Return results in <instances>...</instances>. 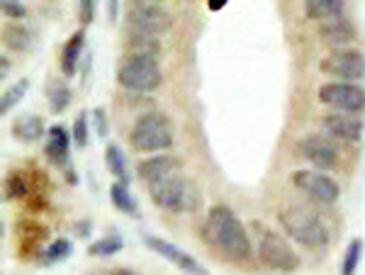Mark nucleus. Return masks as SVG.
<instances>
[{"mask_svg":"<svg viewBox=\"0 0 365 275\" xmlns=\"http://www.w3.org/2000/svg\"><path fill=\"white\" fill-rule=\"evenodd\" d=\"M29 195V180L25 173L13 171L5 178V200H20V197Z\"/></svg>","mask_w":365,"mask_h":275,"instance_id":"obj_29","label":"nucleus"},{"mask_svg":"<svg viewBox=\"0 0 365 275\" xmlns=\"http://www.w3.org/2000/svg\"><path fill=\"white\" fill-rule=\"evenodd\" d=\"M319 103L334 113H365V88L353 81H331L319 88Z\"/></svg>","mask_w":365,"mask_h":275,"instance_id":"obj_8","label":"nucleus"},{"mask_svg":"<svg viewBox=\"0 0 365 275\" xmlns=\"http://www.w3.org/2000/svg\"><path fill=\"white\" fill-rule=\"evenodd\" d=\"M322 127L329 137H334L341 144H358L363 139L365 125L358 115L351 113H329L322 117Z\"/></svg>","mask_w":365,"mask_h":275,"instance_id":"obj_13","label":"nucleus"},{"mask_svg":"<svg viewBox=\"0 0 365 275\" xmlns=\"http://www.w3.org/2000/svg\"><path fill=\"white\" fill-rule=\"evenodd\" d=\"M322 73L331 76L336 81H358L365 78V56L356 49H331L319 63Z\"/></svg>","mask_w":365,"mask_h":275,"instance_id":"obj_9","label":"nucleus"},{"mask_svg":"<svg viewBox=\"0 0 365 275\" xmlns=\"http://www.w3.org/2000/svg\"><path fill=\"white\" fill-rule=\"evenodd\" d=\"M180 168H182V161L178 159V156L166 154V151H163L161 156H149V159L139 161L137 175L144 180L146 185H149V183H154V180L166 178V175H170V173H178Z\"/></svg>","mask_w":365,"mask_h":275,"instance_id":"obj_16","label":"nucleus"},{"mask_svg":"<svg viewBox=\"0 0 365 275\" xmlns=\"http://www.w3.org/2000/svg\"><path fill=\"white\" fill-rule=\"evenodd\" d=\"M91 229H93V224H91V222H88V219L78 222V224H76V237H81V239L91 237Z\"/></svg>","mask_w":365,"mask_h":275,"instance_id":"obj_34","label":"nucleus"},{"mask_svg":"<svg viewBox=\"0 0 365 275\" xmlns=\"http://www.w3.org/2000/svg\"><path fill=\"white\" fill-rule=\"evenodd\" d=\"M113 275H137L134 271H127V268H117V271H113Z\"/></svg>","mask_w":365,"mask_h":275,"instance_id":"obj_38","label":"nucleus"},{"mask_svg":"<svg viewBox=\"0 0 365 275\" xmlns=\"http://www.w3.org/2000/svg\"><path fill=\"white\" fill-rule=\"evenodd\" d=\"M91 115H93V117H91V120H93V125H96V134H98L100 139H108V132H110L108 113H105L103 108H96Z\"/></svg>","mask_w":365,"mask_h":275,"instance_id":"obj_32","label":"nucleus"},{"mask_svg":"<svg viewBox=\"0 0 365 275\" xmlns=\"http://www.w3.org/2000/svg\"><path fill=\"white\" fill-rule=\"evenodd\" d=\"M83 49H86V29H76L61 49V73L66 76V78H73L76 71H78V63H81V58H83Z\"/></svg>","mask_w":365,"mask_h":275,"instance_id":"obj_17","label":"nucleus"},{"mask_svg":"<svg viewBox=\"0 0 365 275\" xmlns=\"http://www.w3.org/2000/svg\"><path fill=\"white\" fill-rule=\"evenodd\" d=\"M0 8H3V15L8 17V20H25V15H27V8L20 0H3Z\"/></svg>","mask_w":365,"mask_h":275,"instance_id":"obj_31","label":"nucleus"},{"mask_svg":"<svg viewBox=\"0 0 365 275\" xmlns=\"http://www.w3.org/2000/svg\"><path fill=\"white\" fill-rule=\"evenodd\" d=\"M173 27V17L161 3H137L127 10V34H144V37H161Z\"/></svg>","mask_w":365,"mask_h":275,"instance_id":"obj_7","label":"nucleus"},{"mask_svg":"<svg viewBox=\"0 0 365 275\" xmlns=\"http://www.w3.org/2000/svg\"><path fill=\"white\" fill-rule=\"evenodd\" d=\"M3 44L8 46L10 51H17V54H22V51L32 49L34 34L29 32L25 25H20V22H10V25L3 27Z\"/></svg>","mask_w":365,"mask_h":275,"instance_id":"obj_20","label":"nucleus"},{"mask_svg":"<svg viewBox=\"0 0 365 275\" xmlns=\"http://www.w3.org/2000/svg\"><path fill=\"white\" fill-rule=\"evenodd\" d=\"M256 229H258V249H256L258 261L275 273H295L299 268V256L290 247V242L280 232L270 229V227L256 224Z\"/></svg>","mask_w":365,"mask_h":275,"instance_id":"obj_6","label":"nucleus"},{"mask_svg":"<svg viewBox=\"0 0 365 275\" xmlns=\"http://www.w3.org/2000/svg\"><path fill=\"white\" fill-rule=\"evenodd\" d=\"M202 239L222 259L234 263L249 261L253 254L249 232H246L241 219L234 214V209L227 207V204H215L207 212L202 224Z\"/></svg>","mask_w":365,"mask_h":275,"instance_id":"obj_1","label":"nucleus"},{"mask_svg":"<svg viewBox=\"0 0 365 275\" xmlns=\"http://www.w3.org/2000/svg\"><path fill=\"white\" fill-rule=\"evenodd\" d=\"M117 15H120V0H108V17L115 22Z\"/></svg>","mask_w":365,"mask_h":275,"instance_id":"obj_35","label":"nucleus"},{"mask_svg":"<svg viewBox=\"0 0 365 275\" xmlns=\"http://www.w3.org/2000/svg\"><path fill=\"white\" fill-rule=\"evenodd\" d=\"M27 90H29V78H20L17 83L10 85L8 90L3 93V98H0V115H3V117L8 115L10 110H13L15 105L25 98Z\"/></svg>","mask_w":365,"mask_h":275,"instance_id":"obj_27","label":"nucleus"},{"mask_svg":"<svg viewBox=\"0 0 365 275\" xmlns=\"http://www.w3.org/2000/svg\"><path fill=\"white\" fill-rule=\"evenodd\" d=\"M292 185L319 204H336L341 197L336 180L327 175V171H317V168L314 171H295L292 173Z\"/></svg>","mask_w":365,"mask_h":275,"instance_id":"obj_10","label":"nucleus"},{"mask_svg":"<svg viewBox=\"0 0 365 275\" xmlns=\"http://www.w3.org/2000/svg\"><path fill=\"white\" fill-rule=\"evenodd\" d=\"M71 134H73V144L78 146V149H86L88 146V113H81L78 117L73 120V127H71Z\"/></svg>","mask_w":365,"mask_h":275,"instance_id":"obj_30","label":"nucleus"},{"mask_svg":"<svg viewBox=\"0 0 365 275\" xmlns=\"http://www.w3.org/2000/svg\"><path fill=\"white\" fill-rule=\"evenodd\" d=\"M149 188V197L156 207L166 209L173 214H187V212H197L202 207V195L200 188L192 183L190 178L180 173H170L166 178L154 180V183L146 185Z\"/></svg>","mask_w":365,"mask_h":275,"instance_id":"obj_2","label":"nucleus"},{"mask_svg":"<svg viewBox=\"0 0 365 275\" xmlns=\"http://www.w3.org/2000/svg\"><path fill=\"white\" fill-rule=\"evenodd\" d=\"M227 5V0H210V10H220V8H225Z\"/></svg>","mask_w":365,"mask_h":275,"instance_id":"obj_37","label":"nucleus"},{"mask_svg":"<svg viewBox=\"0 0 365 275\" xmlns=\"http://www.w3.org/2000/svg\"><path fill=\"white\" fill-rule=\"evenodd\" d=\"M8 71H10V58L8 56H0V78L8 81Z\"/></svg>","mask_w":365,"mask_h":275,"instance_id":"obj_36","label":"nucleus"},{"mask_svg":"<svg viewBox=\"0 0 365 275\" xmlns=\"http://www.w3.org/2000/svg\"><path fill=\"white\" fill-rule=\"evenodd\" d=\"M105 166H108V171L115 175V180H120V183L129 185L127 156H125V151H122L117 144H108V146H105Z\"/></svg>","mask_w":365,"mask_h":275,"instance_id":"obj_24","label":"nucleus"},{"mask_svg":"<svg viewBox=\"0 0 365 275\" xmlns=\"http://www.w3.org/2000/svg\"><path fill=\"white\" fill-rule=\"evenodd\" d=\"M44 142V156L51 166L56 168H68L71 166V142H73V134L66 127L54 125L46 132Z\"/></svg>","mask_w":365,"mask_h":275,"instance_id":"obj_15","label":"nucleus"},{"mask_svg":"<svg viewBox=\"0 0 365 275\" xmlns=\"http://www.w3.org/2000/svg\"><path fill=\"white\" fill-rule=\"evenodd\" d=\"M129 146L139 154H161L173 146V125L163 113H144L129 130Z\"/></svg>","mask_w":365,"mask_h":275,"instance_id":"obj_4","label":"nucleus"},{"mask_svg":"<svg viewBox=\"0 0 365 275\" xmlns=\"http://www.w3.org/2000/svg\"><path fill=\"white\" fill-rule=\"evenodd\" d=\"M110 202H113L115 209H120L122 214H127V217H139V202L134 200L132 190H129V185L120 183V180H115L113 185H110Z\"/></svg>","mask_w":365,"mask_h":275,"instance_id":"obj_21","label":"nucleus"},{"mask_svg":"<svg viewBox=\"0 0 365 275\" xmlns=\"http://www.w3.org/2000/svg\"><path fill=\"white\" fill-rule=\"evenodd\" d=\"M46 93V105H49V113L61 115L63 110H68L71 105V88L66 81L61 78H49L44 85Z\"/></svg>","mask_w":365,"mask_h":275,"instance_id":"obj_19","label":"nucleus"},{"mask_svg":"<svg viewBox=\"0 0 365 275\" xmlns=\"http://www.w3.org/2000/svg\"><path fill=\"white\" fill-rule=\"evenodd\" d=\"M144 247H149L156 256H161V259H166L168 263H173V266L185 275H210L207 268H205L197 259H192L187 251H182L180 247H175V244L166 242V239L154 237V234H146Z\"/></svg>","mask_w":365,"mask_h":275,"instance_id":"obj_12","label":"nucleus"},{"mask_svg":"<svg viewBox=\"0 0 365 275\" xmlns=\"http://www.w3.org/2000/svg\"><path fill=\"white\" fill-rule=\"evenodd\" d=\"M13 137L17 142H39L42 137H46L44 122L39 115H22L15 120L13 125Z\"/></svg>","mask_w":365,"mask_h":275,"instance_id":"obj_18","label":"nucleus"},{"mask_svg":"<svg viewBox=\"0 0 365 275\" xmlns=\"http://www.w3.org/2000/svg\"><path fill=\"white\" fill-rule=\"evenodd\" d=\"M144 3H161V5H163L166 0H144Z\"/></svg>","mask_w":365,"mask_h":275,"instance_id":"obj_39","label":"nucleus"},{"mask_svg":"<svg viewBox=\"0 0 365 275\" xmlns=\"http://www.w3.org/2000/svg\"><path fill=\"white\" fill-rule=\"evenodd\" d=\"M363 259V242L361 239H351V244L344 251V259H341V275H356L358 266Z\"/></svg>","mask_w":365,"mask_h":275,"instance_id":"obj_28","label":"nucleus"},{"mask_svg":"<svg viewBox=\"0 0 365 275\" xmlns=\"http://www.w3.org/2000/svg\"><path fill=\"white\" fill-rule=\"evenodd\" d=\"M163 81L158 58L151 54H129L117 68V83L129 93H154Z\"/></svg>","mask_w":365,"mask_h":275,"instance_id":"obj_5","label":"nucleus"},{"mask_svg":"<svg viewBox=\"0 0 365 275\" xmlns=\"http://www.w3.org/2000/svg\"><path fill=\"white\" fill-rule=\"evenodd\" d=\"M127 49H129V54H151V56H158V51H161V42H158V37L127 34Z\"/></svg>","mask_w":365,"mask_h":275,"instance_id":"obj_26","label":"nucleus"},{"mask_svg":"<svg viewBox=\"0 0 365 275\" xmlns=\"http://www.w3.org/2000/svg\"><path fill=\"white\" fill-rule=\"evenodd\" d=\"M344 8H346V0H304V17L322 22L334 15H341Z\"/></svg>","mask_w":365,"mask_h":275,"instance_id":"obj_23","label":"nucleus"},{"mask_svg":"<svg viewBox=\"0 0 365 275\" xmlns=\"http://www.w3.org/2000/svg\"><path fill=\"white\" fill-rule=\"evenodd\" d=\"M278 222L282 232L287 234V239H292V242H297L299 247L309 251L327 249L329 242H331V234H329L327 224L307 207L292 204V207L280 209Z\"/></svg>","mask_w":365,"mask_h":275,"instance_id":"obj_3","label":"nucleus"},{"mask_svg":"<svg viewBox=\"0 0 365 275\" xmlns=\"http://www.w3.org/2000/svg\"><path fill=\"white\" fill-rule=\"evenodd\" d=\"M319 37L329 49H349L358 39V29L344 13L319 22Z\"/></svg>","mask_w":365,"mask_h":275,"instance_id":"obj_14","label":"nucleus"},{"mask_svg":"<svg viewBox=\"0 0 365 275\" xmlns=\"http://www.w3.org/2000/svg\"><path fill=\"white\" fill-rule=\"evenodd\" d=\"M71 254H73V242L71 239H63L58 237L54 242H49L46 247L42 249V254L37 256L39 266H56V263H63L71 259Z\"/></svg>","mask_w":365,"mask_h":275,"instance_id":"obj_22","label":"nucleus"},{"mask_svg":"<svg viewBox=\"0 0 365 275\" xmlns=\"http://www.w3.org/2000/svg\"><path fill=\"white\" fill-rule=\"evenodd\" d=\"M78 20L81 25H93L96 20V0H81L78 3Z\"/></svg>","mask_w":365,"mask_h":275,"instance_id":"obj_33","label":"nucleus"},{"mask_svg":"<svg viewBox=\"0 0 365 275\" xmlns=\"http://www.w3.org/2000/svg\"><path fill=\"white\" fill-rule=\"evenodd\" d=\"M122 249H125V242H122L120 234H108V237L93 242L91 247H88V254H91L93 259H108V256L120 254Z\"/></svg>","mask_w":365,"mask_h":275,"instance_id":"obj_25","label":"nucleus"},{"mask_svg":"<svg viewBox=\"0 0 365 275\" xmlns=\"http://www.w3.org/2000/svg\"><path fill=\"white\" fill-rule=\"evenodd\" d=\"M297 154L317 171H334L339 166V149L329 137L307 134L297 142Z\"/></svg>","mask_w":365,"mask_h":275,"instance_id":"obj_11","label":"nucleus"}]
</instances>
